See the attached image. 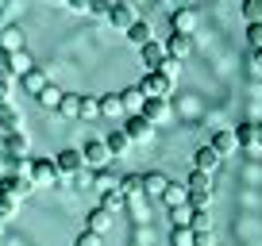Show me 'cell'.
Returning a JSON list of instances; mask_svg holds the SVG:
<instances>
[{
  "label": "cell",
  "mask_w": 262,
  "mask_h": 246,
  "mask_svg": "<svg viewBox=\"0 0 262 246\" xmlns=\"http://www.w3.org/2000/svg\"><path fill=\"white\" fill-rule=\"evenodd\" d=\"M27 177L35 181V189H54V185H62V173H58L54 158H31V162H27Z\"/></svg>",
  "instance_id": "obj_1"
},
{
  "label": "cell",
  "mask_w": 262,
  "mask_h": 246,
  "mask_svg": "<svg viewBox=\"0 0 262 246\" xmlns=\"http://www.w3.org/2000/svg\"><path fill=\"white\" fill-rule=\"evenodd\" d=\"M0 192H8V196H16V200H27L35 192V181L27 177V162L19 165V169H8L4 177H0Z\"/></svg>",
  "instance_id": "obj_2"
},
{
  "label": "cell",
  "mask_w": 262,
  "mask_h": 246,
  "mask_svg": "<svg viewBox=\"0 0 262 246\" xmlns=\"http://www.w3.org/2000/svg\"><path fill=\"white\" fill-rule=\"evenodd\" d=\"M139 89H143V96L170 100V92H173V77H170V73H162V69H150V73H143Z\"/></svg>",
  "instance_id": "obj_3"
},
{
  "label": "cell",
  "mask_w": 262,
  "mask_h": 246,
  "mask_svg": "<svg viewBox=\"0 0 262 246\" xmlns=\"http://www.w3.org/2000/svg\"><path fill=\"white\" fill-rule=\"evenodd\" d=\"M85 158V169H108L112 162V150L104 146V139H85V146H77Z\"/></svg>",
  "instance_id": "obj_4"
},
{
  "label": "cell",
  "mask_w": 262,
  "mask_h": 246,
  "mask_svg": "<svg viewBox=\"0 0 262 246\" xmlns=\"http://www.w3.org/2000/svg\"><path fill=\"white\" fill-rule=\"evenodd\" d=\"M196 27H201V12H196V8H178V12H170V31H173V35H189V39H193Z\"/></svg>",
  "instance_id": "obj_5"
},
{
  "label": "cell",
  "mask_w": 262,
  "mask_h": 246,
  "mask_svg": "<svg viewBox=\"0 0 262 246\" xmlns=\"http://www.w3.org/2000/svg\"><path fill=\"white\" fill-rule=\"evenodd\" d=\"M54 165H58V173H62V181H66V177H77V173L85 169V158H81L77 146H66V150L54 154Z\"/></svg>",
  "instance_id": "obj_6"
},
{
  "label": "cell",
  "mask_w": 262,
  "mask_h": 246,
  "mask_svg": "<svg viewBox=\"0 0 262 246\" xmlns=\"http://www.w3.org/2000/svg\"><path fill=\"white\" fill-rule=\"evenodd\" d=\"M120 131L131 139V146H143V142H150V139H155V127H150V123L143 119V115H127Z\"/></svg>",
  "instance_id": "obj_7"
},
{
  "label": "cell",
  "mask_w": 262,
  "mask_h": 246,
  "mask_svg": "<svg viewBox=\"0 0 262 246\" xmlns=\"http://www.w3.org/2000/svg\"><path fill=\"white\" fill-rule=\"evenodd\" d=\"M139 62H143V69H147V73H150V69H162V66H166V46H162L158 39H150L147 46H139Z\"/></svg>",
  "instance_id": "obj_8"
},
{
  "label": "cell",
  "mask_w": 262,
  "mask_h": 246,
  "mask_svg": "<svg viewBox=\"0 0 262 246\" xmlns=\"http://www.w3.org/2000/svg\"><path fill=\"white\" fill-rule=\"evenodd\" d=\"M235 142L243 150H262V123H239L235 127Z\"/></svg>",
  "instance_id": "obj_9"
},
{
  "label": "cell",
  "mask_w": 262,
  "mask_h": 246,
  "mask_svg": "<svg viewBox=\"0 0 262 246\" xmlns=\"http://www.w3.org/2000/svg\"><path fill=\"white\" fill-rule=\"evenodd\" d=\"M143 119L150 123V127H158V123L170 119V100H158V96H147V104H143Z\"/></svg>",
  "instance_id": "obj_10"
},
{
  "label": "cell",
  "mask_w": 262,
  "mask_h": 246,
  "mask_svg": "<svg viewBox=\"0 0 262 246\" xmlns=\"http://www.w3.org/2000/svg\"><path fill=\"white\" fill-rule=\"evenodd\" d=\"M112 223H116V215L104 212V208H89V212H85V231H93V235H104Z\"/></svg>",
  "instance_id": "obj_11"
},
{
  "label": "cell",
  "mask_w": 262,
  "mask_h": 246,
  "mask_svg": "<svg viewBox=\"0 0 262 246\" xmlns=\"http://www.w3.org/2000/svg\"><path fill=\"white\" fill-rule=\"evenodd\" d=\"M162 46H166V58H173V62H181V58L193 54V39H189V35H173L170 31V39H166Z\"/></svg>",
  "instance_id": "obj_12"
},
{
  "label": "cell",
  "mask_w": 262,
  "mask_h": 246,
  "mask_svg": "<svg viewBox=\"0 0 262 246\" xmlns=\"http://www.w3.org/2000/svg\"><path fill=\"white\" fill-rule=\"evenodd\" d=\"M120 104H123V115H139L143 104H147V96H143L139 85H127V89L120 92Z\"/></svg>",
  "instance_id": "obj_13"
},
{
  "label": "cell",
  "mask_w": 262,
  "mask_h": 246,
  "mask_svg": "<svg viewBox=\"0 0 262 246\" xmlns=\"http://www.w3.org/2000/svg\"><path fill=\"white\" fill-rule=\"evenodd\" d=\"M0 50H4V54H16V50H27L24 27H4V31H0Z\"/></svg>",
  "instance_id": "obj_14"
},
{
  "label": "cell",
  "mask_w": 262,
  "mask_h": 246,
  "mask_svg": "<svg viewBox=\"0 0 262 246\" xmlns=\"http://www.w3.org/2000/svg\"><path fill=\"white\" fill-rule=\"evenodd\" d=\"M108 23H112L116 31H127V27L135 23V12H131V4L116 0V4H112V12H108Z\"/></svg>",
  "instance_id": "obj_15"
},
{
  "label": "cell",
  "mask_w": 262,
  "mask_h": 246,
  "mask_svg": "<svg viewBox=\"0 0 262 246\" xmlns=\"http://www.w3.org/2000/svg\"><path fill=\"white\" fill-rule=\"evenodd\" d=\"M208 146H212V150H216V154H220V158L235 154V150H239V142H235V131H231V127H224V131H216Z\"/></svg>",
  "instance_id": "obj_16"
},
{
  "label": "cell",
  "mask_w": 262,
  "mask_h": 246,
  "mask_svg": "<svg viewBox=\"0 0 262 246\" xmlns=\"http://www.w3.org/2000/svg\"><path fill=\"white\" fill-rule=\"evenodd\" d=\"M123 35H127V42H131L135 50H139V46H147V42L155 39V31H150V23H147V19H135V23H131Z\"/></svg>",
  "instance_id": "obj_17"
},
{
  "label": "cell",
  "mask_w": 262,
  "mask_h": 246,
  "mask_svg": "<svg viewBox=\"0 0 262 246\" xmlns=\"http://www.w3.org/2000/svg\"><path fill=\"white\" fill-rule=\"evenodd\" d=\"M193 169H201V173H216L220 169V154H216L212 146H201L193 154Z\"/></svg>",
  "instance_id": "obj_18"
},
{
  "label": "cell",
  "mask_w": 262,
  "mask_h": 246,
  "mask_svg": "<svg viewBox=\"0 0 262 246\" xmlns=\"http://www.w3.org/2000/svg\"><path fill=\"white\" fill-rule=\"evenodd\" d=\"M12 131H24V115L12 104H0V135H12Z\"/></svg>",
  "instance_id": "obj_19"
},
{
  "label": "cell",
  "mask_w": 262,
  "mask_h": 246,
  "mask_svg": "<svg viewBox=\"0 0 262 246\" xmlns=\"http://www.w3.org/2000/svg\"><path fill=\"white\" fill-rule=\"evenodd\" d=\"M97 108L104 119H123V104H120V92H104V96H97Z\"/></svg>",
  "instance_id": "obj_20"
},
{
  "label": "cell",
  "mask_w": 262,
  "mask_h": 246,
  "mask_svg": "<svg viewBox=\"0 0 262 246\" xmlns=\"http://www.w3.org/2000/svg\"><path fill=\"white\" fill-rule=\"evenodd\" d=\"M158 200H162L166 208H178V204H185V200H189V189H185V181H170V185H166V192H162Z\"/></svg>",
  "instance_id": "obj_21"
},
{
  "label": "cell",
  "mask_w": 262,
  "mask_h": 246,
  "mask_svg": "<svg viewBox=\"0 0 262 246\" xmlns=\"http://www.w3.org/2000/svg\"><path fill=\"white\" fill-rule=\"evenodd\" d=\"M166 185H170V177H166V173H158V169L143 173V192H147V196H162Z\"/></svg>",
  "instance_id": "obj_22"
},
{
  "label": "cell",
  "mask_w": 262,
  "mask_h": 246,
  "mask_svg": "<svg viewBox=\"0 0 262 246\" xmlns=\"http://www.w3.org/2000/svg\"><path fill=\"white\" fill-rule=\"evenodd\" d=\"M58 115L62 119H81V92H66L62 104H58Z\"/></svg>",
  "instance_id": "obj_23"
},
{
  "label": "cell",
  "mask_w": 262,
  "mask_h": 246,
  "mask_svg": "<svg viewBox=\"0 0 262 246\" xmlns=\"http://www.w3.org/2000/svg\"><path fill=\"white\" fill-rule=\"evenodd\" d=\"M19 81H24V89L31 92V96H39V92H42V89H47V85H50V81H47V73H42L39 66H35V69H27V73L19 77Z\"/></svg>",
  "instance_id": "obj_24"
},
{
  "label": "cell",
  "mask_w": 262,
  "mask_h": 246,
  "mask_svg": "<svg viewBox=\"0 0 262 246\" xmlns=\"http://www.w3.org/2000/svg\"><path fill=\"white\" fill-rule=\"evenodd\" d=\"M62 96H66V92L58 89V85H47V89H42L39 96H35V104H39V108H47V112H58V104H62Z\"/></svg>",
  "instance_id": "obj_25"
},
{
  "label": "cell",
  "mask_w": 262,
  "mask_h": 246,
  "mask_svg": "<svg viewBox=\"0 0 262 246\" xmlns=\"http://www.w3.org/2000/svg\"><path fill=\"white\" fill-rule=\"evenodd\" d=\"M104 146L112 150V158H120V154H127V150H131V139L120 131V127H116V131H108V135H104Z\"/></svg>",
  "instance_id": "obj_26"
},
{
  "label": "cell",
  "mask_w": 262,
  "mask_h": 246,
  "mask_svg": "<svg viewBox=\"0 0 262 246\" xmlns=\"http://www.w3.org/2000/svg\"><path fill=\"white\" fill-rule=\"evenodd\" d=\"M120 192H123L127 200L147 196V192H143V173H127V177H120Z\"/></svg>",
  "instance_id": "obj_27"
},
{
  "label": "cell",
  "mask_w": 262,
  "mask_h": 246,
  "mask_svg": "<svg viewBox=\"0 0 262 246\" xmlns=\"http://www.w3.org/2000/svg\"><path fill=\"white\" fill-rule=\"evenodd\" d=\"M97 208H104V212H123V208H127V196H123L120 189H112V192H100V204Z\"/></svg>",
  "instance_id": "obj_28"
},
{
  "label": "cell",
  "mask_w": 262,
  "mask_h": 246,
  "mask_svg": "<svg viewBox=\"0 0 262 246\" xmlns=\"http://www.w3.org/2000/svg\"><path fill=\"white\" fill-rule=\"evenodd\" d=\"M185 189H189V192H212V173L193 169V173L185 177Z\"/></svg>",
  "instance_id": "obj_29"
},
{
  "label": "cell",
  "mask_w": 262,
  "mask_h": 246,
  "mask_svg": "<svg viewBox=\"0 0 262 246\" xmlns=\"http://www.w3.org/2000/svg\"><path fill=\"white\" fill-rule=\"evenodd\" d=\"M89 173H93V189H97V192H112V189H120V181H116L108 169H89Z\"/></svg>",
  "instance_id": "obj_30"
},
{
  "label": "cell",
  "mask_w": 262,
  "mask_h": 246,
  "mask_svg": "<svg viewBox=\"0 0 262 246\" xmlns=\"http://www.w3.org/2000/svg\"><path fill=\"white\" fill-rule=\"evenodd\" d=\"M170 219H173V227H189L193 223V204H178V208H170Z\"/></svg>",
  "instance_id": "obj_31"
},
{
  "label": "cell",
  "mask_w": 262,
  "mask_h": 246,
  "mask_svg": "<svg viewBox=\"0 0 262 246\" xmlns=\"http://www.w3.org/2000/svg\"><path fill=\"white\" fill-rule=\"evenodd\" d=\"M16 215H19V200L8 196V192H0V219L8 223V219H16Z\"/></svg>",
  "instance_id": "obj_32"
},
{
  "label": "cell",
  "mask_w": 262,
  "mask_h": 246,
  "mask_svg": "<svg viewBox=\"0 0 262 246\" xmlns=\"http://www.w3.org/2000/svg\"><path fill=\"white\" fill-rule=\"evenodd\" d=\"M170 246H193V227H170Z\"/></svg>",
  "instance_id": "obj_33"
},
{
  "label": "cell",
  "mask_w": 262,
  "mask_h": 246,
  "mask_svg": "<svg viewBox=\"0 0 262 246\" xmlns=\"http://www.w3.org/2000/svg\"><path fill=\"white\" fill-rule=\"evenodd\" d=\"M12 66H16V73L24 77L27 69H35V58L27 54V50H16V54H12Z\"/></svg>",
  "instance_id": "obj_34"
},
{
  "label": "cell",
  "mask_w": 262,
  "mask_h": 246,
  "mask_svg": "<svg viewBox=\"0 0 262 246\" xmlns=\"http://www.w3.org/2000/svg\"><path fill=\"white\" fill-rule=\"evenodd\" d=\"M243 19L247 23H262V0H243Z\"/></svg>",
  "instance_id": "obj_35"
},
{
  "label": "cell",
  "mask_w": 262,
  "mask_h": 246,
  "mask_svg": "<svg viewBox=\"0 0 262 246\" xmlns=\"http://www.w3.org/2000/svg\"><path fill=\"white\" fill-rule=\"evenodd\" d=\"M0 81H19L16 66H12V54H4V50H0Z\"/></svg>",
  "instance_id": "obj_36"
},
{
  "label": "cell",
  "mask_w": 262,
  "mask_h": 246,
  "mask_svg": "<svg viewBox=\"0 0 262 246\" xmlns=\"http://www.w3.org/2000/svg\"><path fill=\"white\" fill-rule=\"evenodd\" d=\"M189 204H193V212H208L212 208V192H189Z\"/></svg>",
  "instance_id": "obj_37"
},
{
  "label": "cell",
  "mask_w": 262,
  "mask_h": 246,
  "mask_svg": "<svg viewBox=\"0 0 262 246\" xmlns=\"http://www.w3.org/2000/svg\"><path fill=\"white\" fill-rule=\"evenodd\" d=\"M112 4H116V0H89V16H97V19H108Z\"/></svg>",
  "instance_id": "obj_38"
},
{
  "label": "cell",
  "mask_w": 262,
  "mask_h": 246,
  "mask_svg": "<svg viewBox=\"0 0 262 246\" xmlns=\"http://www.w3.org/2000/svg\"><path fill=\"white\" fill-rule=\"evenodd\" d=\"M189 227H193L196 235H201V231H212V215L208 212H193V223H189Z\"/></svg>",
  "instance_id": "obj_39"
},
{
  "label": "cell",
  "mask_w": 262,
  "mask_h": 246,
  "mask_svg": "<svg viewBox=\"0 0 262 246\" xmlns=\"http://www.w3.org/2000/svg\"><path fill=\"white\" fill-rule=\"evenodd\" d=\"M100 108H97V96H81V119H97Z\"/></svg>",
  "instance_id": "obj_40"
},
{
  "label": "cell",
  "mask_w": 262,
  "mask_h": 246,
  "mask_svg": "<svg viewBox=\"0 0 262 246\" xmlns=\"http://www.w3.org/2000/svg\"><path fill=\"white\" fill-rule=\"evenodd\" d=\"M247 42L251 50H262V23H247Z\"/></svg>",
  "instance_id": "obj_41"
},
{
  "label": "cell",
  "mask_w": 262,
  "mask_h": 246,
  "mask_svg": "<svg viewBox=\"0 0 262 246\" xmlns=\"http://www.w3.org/2000/svg\"><path fill=\"white\" fill-rule=\"evenodd\" d=\"M74 246H104V235H93V231H81Z\"/></svg>",
  "instance_id": "obj_42"
},
{
  "label": "cell",
  "mask_w": 262,
  "mask_h": 246,
  "mask_svg": "<svg viewBox=\"0 0 262 246\" xmlns=\"http://www.w3.org/2000/svg\"><path fill=\"white\" fill-rule=\"evenodd\" d=\"M212 242H216V235H212V231H201V235L193 231V246H212Z\"/></svg>",
  "instance_id": "obj_43"
},
{
  "label": "cell",
  "mask_w": 262,
  "mask_h": 246,
  "mask_svg": "<svg viewBox=\"0 0 262 246\" xmlns=\"http://www.w3.org/2000/svg\"><path fill=\"white\" fill-rule=\"evenodd\" d=\"M66 8H74V12H85V16H89V0H66Z\"/></svg>",
  "instance_id": "obj_44"
},
{
  "label": "cell",
  "mask_w": 262,
  "mask_h": 246,
  "mask_svg": "<svg viewBox=\"0 0 262 246\" xmlns=\"http://www.w3.org/2000/svg\"><path fill=\"white\" fill-rule=\"evenodd\" d=\"M166 8L178 12V8H196V4H193V0H166Z\"/></svg>",
  "instance_id": "obj_45"
},
{
  "label": "cell",
  "mask_w": 262,
  "mask_h": 246,
  "mask_svg": "<svg viewBox=\"0 0 262 246\" xmlns=\"http://www.w3.org/2000/svg\"><path fill=\"white\" fill-rule=\"evenodd\" d=\"M8 96H12V81H0V104H8Z\"/></svg>",
  "instance_id": "obj_46"
},
{
  "label": "cell",
  "mask_w": 262,
  "mask_h": 246,
  "mask_svg": "<svg viewBox=\"0 0 262 246\" xmlns=\"http://www.w3.org/2000/svg\"><path fill=\"white\" fill-rule=\"evenodd\" d=\"M12 4H16V0H0V19H4V12H8Z\"/></svg>",
  "instance_id": "obj_47"
},
{
  "label": "cell",
  "mask_w": 262,
  "mask_h": 246,
  "mask_svg": "<svg viewBox=\"0 0 262 246\" xmlns=\"http://www.w3.org/2000/svg\"><path fill=\"white\" fill-rule=\"evenodd\" d=\"M0 177H4V154H0Z\"/></svg>",
  "instance_id": "obj_48"
},
{
  "label": "cell",
  "mask_w": 262,
  "mask_h": 246,
  "mask_svg": "<svg viewBox=\"0 0 262 246\" xmlns=\"http://www.w3.org/2000/svg\"><path fill=\"white\" fill-rule=\"evenodd\" d=\"M0 231H4V219H0Z\"/></svg>",
  "instance_id": "obj_49"
},
{
  "label": "cell",
  "mask_w": 262,
  "mask_h": 246,
  "mask_svg": "<svg viewBox=\"0 0 262 246\" xmlns=\"http://www.w3.org/2000/svg\"><path fill=\"white\" fill-rule=\"evenodd\" d=\"M54 4H66V0H54Z\"/></svg>",
  "instance_id": "obj_50"
}]
</instances>
